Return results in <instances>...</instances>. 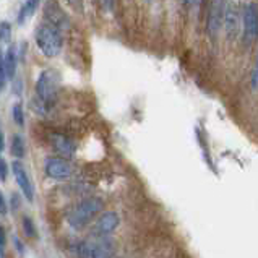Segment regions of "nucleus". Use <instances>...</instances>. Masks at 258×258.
<instances>
[{
	"mask_svg": "<svg viewBox=\"0 0 258 258\" xmlns=\"http://www.w3.org/2000/svg\"><path fill=\"white\" fill-rule=\"evenodd\" d=\"M119 215L114 211H107L104 213L98 221H96V226H94V232L96 235H101V237H104V235L110 234L112 231H115V227L119 226Z\"/></svg>",
	"mask_w": 258,
	"mask_h": 258,
	"instance_id": "11",
	"label": "nucleus"
},
{
	"mask_svg": "<svg viewBox=\"0 0 258 258\" xmlns=\"http://www.w3.org/2000/svg\"><path fill=\"white\" fill-rule=\"evenodd\" d=\"M114 252H115V242L104 235L98 244L93 245L91 258H112Z\"/></svg>",
	"mask_w": 258,
	"mask_h": 258,
	"instance_id": "12",
	"label": "nucleus"
},
{
	"mask_svg": "<svg viewBox=\"0 0 258 258\" xmlns=\"http://www.w3.org/2000/svg\"><path fill=\"white\" fill-rule=\"evenodd\" d=\"M39 4H41V0H26V2L23 4V7H21L20 12H18V18H17L18 25H25L26 21L36 13Z\"/></svg>",
	"mask_w": 258,
	"mask_h": 258,
	"instance_id": "14",
	"label": "nucleus"
},
{
	"mask_svg": "<svg viewBox=\"0 0 258 258\" xmlns=\"http://www.w3.org/2000/svg\"><path fill=\"white\" fill-rule=\"evenodd\" d=\"M12 115H13L15 123H17L18 127H25V110H23V106H21L20 102H17V104L13 106Z\"/></svg>",
	"mask_w": 258,
	"mask_h": 258,
	"instance_id": "17",
	"label": "nucleus"
},
{
	"mask_svg": "<svg viewBox=\"0 0 258 258\" xmlns=\"http://www.w3.org/2000/svg\"><path fill=\"white\" fill-rule=\"evenodd\" d=\"M99 4H101V9L104 12H112L115 0H99Z\"/></svg>",
	"mask_w": 258,
	"mask_h": 258,
	"instance_id": "24",
	"label": "nucleus"
},
{
	"mask_svg": "<svg viewBox=\"0 0 258 258\" xmlns=\"http://www.w3.org/2000/svg\"><path fill=\"white\" fill-rule=\"evenodd\" d=\"M4 63H5V70L9 78H15V73H17V67H18V52L17 47L10 46L9 50L4 55Z\"/></svg>",
	"mask_w": 258,
	"mask_h": 258,
	"instance_id": "13",
	"label": "nucleus"
},
{
	"mask_svg": "<svg viewBox=\"0 0 258 258\" xmlns=\"http://www.w3.org/2000/svg\"><path fill=\"white\" fill-rule=\"evenodd\" d=\"M226 0H211L208 9V21H206V29L213 39L219 34V29L224 21V12H226Z\"/></svg>",
	"mask_w": 258,
	"mask_h": 258,
	"instance_id": "6",
	"label": "nucleus"
},
{
	"mask_svg": "<svg viewBox=\"0 0 258 258\" xmlns=\"http://www.w3.org/2000/svg\"><path fill=\"white\" fill-rule=\"evenodd\" d=\"M12 39V25L9 21L0 23V42H9Z\"/></svg>",
	"mask_w": 258,
	"mask_h": 258,
	"instance_id": "18",
	"label": "nucleus"
},
{
	"mask_svg": "<svg viewBox=\"0 0 258 258\" xmlns=\"http://www.w3.org/2000/svg\"><path fill=\"white\" fill-rule=\"evenodd\" d=\"M10 151L15 158H25V153H26V146H25V140L21 135H13L12 138V145H10Z\"/></svg>",
	"mask_w": 258,
	"mask_h": 258,
	"instance_id": "15",
	"label": "nucleus"
},
{
	"mask_svg": "<svg viewBox=\"0 0 258 258\" xmlns=\"http://www.w3.org/2000/svg\"><path fill=\"white\" fill-rule=\"evenodd\" d=\"M50 143H52V148L60 154L62 158L65 159H70L75 156V151H77V146L75 143L72 142L70 138H67L62 134H52L50 135Z\"/></svg>",
	"mask_w": 258,
	"mask_h": 258,
	"instance_id": "10",
	"label": "nucleus"
},
{
	"mask_svg": "<svg viewBox=\"0 0 258 258\" xmlns=\"http://www.w3.org/2000/svg\"><path fill=\"white\" fill-rule=\"evenodd\" d=\"M5 244H7V234L4 227L0 226V258L5 256Z\"/></svg>",
	"mask_w": 258,
	"mask_h": 258,
	"instance_id": "22",
	"label": "nucleus"
},
{
	"mask_svg": "<svg viewBox=\"0 0 258 258\" xmlns=\"http://www.w3.org/2000/svg\"><path fill=\"white\" fill-rule=\"evenodd\" d=\"M13 242H15V248L18 250V253H20V255H25V247H23V244L20 242V239H18V237H13Z\"/></svg>",
	"mask_w": 258,
	"mask_h": 258,
	"instance_id": "27",
	"label": "nucleus"
},
{
	"mask_svg": "<svg viewBox=\"0 0 258 258\" xmlns=\"http://www.w3.org/2000/svg\"><path fill=\"white\" fill-rule=\"evenodd\" d=\"M224 29H226V36L227 39H234L239 36V29L242 25V13L239 12V7L227 2L226 4V12H224Z\"/></svg>",
	"mask_w": 258,
	"mask_h": 258,
	"instance_id": "8",
	"label": "nucleus"
},
{
	"mask_svg": "<svg viewBox=\"0 0 258 258\" xmlns=\"http://www.w3.org/2000/svg\"><path fill=\"white\" fill-rule=\"evenodd\" d=\"M7 175H9V164L5 163V159L0 158V180L5 182Z\"/></svg>",
	"mask_w": 258,
	"mask_h": 258,
	"instance_id": "23",
	"label": "nucleus"
},
{
	"mask_svg": "<svg viewBox=\"0 0 258 258\" xmlns=\"http://www.w3.org/2000/svg\"><path fill=\"white\" fill-rule=\"evenodd\" d=\"M34 39H36V44H38L39 50L46 57L52 58L60 54L62 46H63V39H62V31L57 29L55 26L49 25V23L39 25L34 33Z\"/></svg>",
	"mask_w": 258,
	"mask_h": 258,
	"instance_id": "2",
	"label": "nucleus"
},
{
	"mask_svg": "<svg viewBox=\"0 0 258 258\" xmlns=\"http://www.w3.org/2000/svg\"><path fill=\"white\" fill-rule=\"evenodd\" d=\"M21 227H23V232L26 237L29 239H34L36 235H38V231H36V226L33 223V219L29 216H23V219H21Z\"/></svg>",
	"mask_w": 258,
	"mask_h": 258,
	"instance_id": "16",
	"label": "nucleus"
},
{
	"mask_svg": "<svg viewBox=\"0 0 258 258\" xmlns=\"http://www.w3.org/2000/svg\"><path fill=\"white\" fill-rule=\"evenodd\" d=\"M4 146H5V137H4V130L0 127V154L4 151Z\"/></svg>",
	"mask_w": 258,
	"mask_h": 258,
	"instance_id": "28",
	"label": "nucleus"
},
{
	"mask_svg": "<svg viewBox=\"0 0 258 258\" xmlns=\"http://www.w3.org/2000/svg\"><path fill=\"white\" fill-rule=\"evenodd\" d=\"M250 85H252L253 90H258V55H256V60L253 65L252 75H250Z\"/></svg>",
	"mask_w": 258,
	"mask_h": 258,
	"instance_id": "21",
	"label": "nucleus"
},
{
	"mask_svg": "<svg viewBox=\"0 0 258 258\" xmlns=\"http://www.w3.org/2000/svg\"><path fill=\"white\" fill-rule=\"evenodd\" d=\"M104 208V202L98 197H90L85 198V200L80 202L75 208L69 213V224L73 227L75 231H82L83 227L90 224V221L102 211Z\"/></svg>",
	"mask_w": 258,
	"mask_h": 258,
	"instance_id": "1",
	"label": "nucleus"
},
{
	"mask_svg": "<svg viewBox=\"0 0 258 258\" xmlns=\"http://www.w3.org/2000/svg\"><path fill=\"white\" fill-rule=\"evenodd\" d=\"M242 25H244V42L247 46L258 41V5L250 2L242 9Z\"/></svg>",
	"mask_w": 258,
	"mask_h": 258,
	"instance_id": "4",
	"label": "nucleus"
},
{
	"mask_svg": "<svg viewBox=\"0 0 258 258\" xmlns=\"http://www.w3.org/2000/svg\"><path fill=\"white\" fill-rule=\"evenodd\" d=\"M12 172L15 175V180H17L18 187L21 188V191H23L25 198L28 202H33L34 200V187H33V182H31V179H29L25 166L21 164L20 161H13Z\"/></svg>",
	"mask_w": 258,
	"mask_h": 258,
	"instance_id": "9",
	"label": "nucleus"
},
{
	"mask_svg": "<svg viewBox=\"0 0 258 258\" xmlns=\"http://www.w3.org/2000/svg\"><path fill=\"white\" fill-rule=\"evenodd\" d=\"M69 5L72 7L73 10H77V12H82L83 9V0H67Z\"/></svg>",
	"mask_w": 258,
	"mask_h": 258,
	"instance_id": "25",
	"label": "nucleus"
},
{
	"mask_svg": "<svg viewBox=\"0 0 258 258\" xmlns=\"http://www.w3.org/2000/svg\"><path fill=\"white\" fill-rule=\"evenodd\" d=\"M93 245H90L88 242H80L77 245V255L78 258H91Z\"/></svg>",
	"mask_w": 258,
	"mask_h": 258,
	"instance_id": "19",
	"label": "nucleus"
},
{
	"mask_svg": "<svg viewBox=\"0 0 258 258\" xmlns=\"http://www.w3.org/2000/svg\"><path fill=\"white\" fill-rule=\"evenodd\" d=\"M44 171H46L47 177L55 180H65L72 177L73 167L65 158H47L44 163Z\"/></svg>",
	"mask_w": 258,
	"mask_h": 258,
	"instance_id": "7",
	"label": "nucleus"
},
{
	"mask_svg": "<svg viewBox=\"0 0 258 258\" xmlns=\"http://www.w3.org/2000/svg\"><path fill=\"white\" fill-rule=\"evenodd\" d=\"M182 2V5H185V7H191L195 4V0H180Z\"/></svg>",
	"mask_w": 258,
	"mask_h": 258,
	"instance_id": "29",
	"label": "nucleus"
},
{
	"mask_svg": "<svg viewBox=\"0 0 258 258\" xmlns=\"http://www.w3.org/2000/svg\"><path fill=\"white\" fill-rule=\"evenodd\" d=\"M57 90H58V75L54 70H44L36 83V94L38 99L42 102L47 109L55 102L57 99Z\"/></svg>",
	"mask_w": 258,
	"mask_h": 258,
	"instance_id": "3",
	"label": "nucleus"
},
{
	"mask_svg": "<svg viewBox=\"0 0 258 258\" xmlns=\"http://www.w3.org/2000/svg\"><path fill=\"white\" fill-rule=\"evenodd\" d=\"M7 211H9V208H7V202H5V197L4 194L0 191V215L5 216L7 215Z\"/></svg>",
	"mask_w": 258,
	"mask_h": 258,
	"instance_id": "26",
	"label": "nucleus"
},
{
	"mask_svg": "<svg viewBox=\"0 0 258 258\" xmlns=\"http://www.w3.org/2000/svg\"><path fill=\"white\" fill-rule=\"evenodd\" d=\"M7 78H9V75H7V70H5L4 57L0 55V93L4 91V88H5V83H7Z\"/></svg>",
	"mask_w": 258,
	"mask_h": 258,
	"instance_id": "20",
	"label": "nucleus"
},
{
	"mask_svg": "<svg viewBox=\"0 0 258 258\" xmlns=\"http://www.w3.org/2000/svg\"><path fill=\"white\" fill-rule=\"evenodd\" d=\"M44 18H46L49 25L55 26L60 31H65V29L70 28V20L67 13L63 12L57 0H47L46 2V5H44Z\"/></svg>",
	"mask_w": 258,
	"mask_h": 258,
	"instance_id": "5",
	"label": "nucleus"
}]
</instances>
